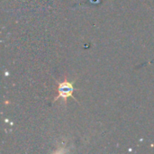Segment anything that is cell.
<instances>
[{
	"label": "cell",
	"mask_w": 154,
	"mask_h": 154,
	"mask_svg": "<svg viewBox=\"0 0 154 154\" xmlns=\"http://www.w3.org/2000/svg\"><path fill=\"white\" fill-rule=\"evenodd\" d=\"M74 89V83H71L68 81L67 79H65L63 82H60L58 85V96L55 97L54 101H57L58 99L61 98L65 102H67L69 97H72Z\"/></svg>",
	"instance_id": "1"
}]
</instances>
